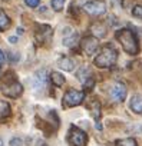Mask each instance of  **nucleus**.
Returning a JSON list of instances; mask_svg holds the SVG:
<instances>
[{
    "instance_id": "1",
    "label": "nucleus",
    "mask_w": 142,
    "mask_h": 146,
    "mask_svg": "<svg viewBox=\"0 0 142 146\" xmlns=\"http://www.w3.org/2000/svg\"><path fill=\"white\" fill-rule=\"evenodd\" d=\"M116 40L122 44L123 50L128 54H136L139 52V44H138V39L136 35L129 30V29H121L116 32Z\"/></svg>"
},
{
    "instance_id": "2",
    "label": "nucleus",
    "mask_w": 142,
    "mask_h": 146,
    "mask_svg": "<svg viewBox=\"0 0 142 146\" xmlns=\"http://www.w3.org/2000/svg\"><path fill=\"white\" fill-rule=\"evenodd\" d=\"M2 92L7 98L17 99L23 93V86L17 82V79L15 78L13 73L9 72L2 78Z\"/></svg>"
},
{
    "instance_id": "3",
    "label": "nucleus",
    "mask_w": 142,
    "mask_h": 146,
    "mask_svg": "<svg viewBox=\"0 0 142 146\" xmlns=\"http://www.w3.org/2000/svg\"><path fill=\"white\" fill-rule=\"evenodd\" d=\"M118 60V52L112 44H106L102 47V50L99 52V54L95 57V64L98 67L102 69H108L112 67Z\"/></svg>"
},
{
    "instance_id": "4",
    "label": "nucleus",
    "mask_w": 142,
    "mask_h": 146,
    "mask_svg": "<svg viewBox=\"0 0 142 146\" xmlns=\"http://www.w3.org/2000/svg\"><path fill=\"white\" fill-rule=\"evenodd\" d=\"M67 140H69V143L72 146H86L88 135L82 129H79L76 126H70L69 135H67Z\"/></svg>"
},
{
    "instance_id": "5",
    "label": "nucleus",
    "mask_w": 142,
    "mask_h": 146,
    "mask_svg": "<svg viewBox=\"0 0 142 146\" xmlns=\"http://www.w3.org/2000/svg\"><path fill=\"white\" fill-rule=\"evenodd\" d=\"M83 99H85V93L83 92L70 89L63 96V105H65V108H73V106L81 105L83 102Z\"/></svg>"
},
{
    "instance_id": "6",
    "label": "nucleus",
    "mask_w": 142,
    "mask_h": 146,
    "mask_svg": "<svg viewBox=\"0 0 142 146\" xmlns=\"http://www.w3.org/2000/svg\"><path fill=\"white\" fill-rule=\"evenodd\" d=\"M83 9L91 16H101L106 12V5L103 0H92V2H88L83 6Z\"/></svg>"
},
{
    "instance_id": "7",
    "label": "nucleus",
    "mask_w": 142,
    "mask_h": 146,
    "mask_svg": "<svg viewBox=\"0 0 142 146\" xmlns=\"http://www.w3.org/2000/svg\"><path fill=\"white\" fill-rule=\"evenodd\" d=\"M81 47L82 50L88 54V56H92L98 52L99 49V43H98V39L96 37H92V36H88V37H83L82 42H81Z\"/></svg>"
},
{
    "instance_id": "8",
    "label": "nucleus",
    "mask_w": 142,
    "mask_h": 146,
    "mask_svg": "<svg viewBox=\"0 0 142 146\" xmlns=\"http://www.w3.org/2000/svg\"><path fill=\"white\" fill-rule=\"evenodd\" d=\"M111 98L113 102H123L125 98H126V88L123 83L118 82L112 86L111 89Z\"/></svg>"
},
{
    "instance_id": "9",
    "label": "nucleus",
    "mask_w": 142,
    "mask_h": 146,
    "mask_svg": "<svg viewBox=\"0 0 142 146\" xmlns=\"http://www.w3.org/2000/svg\"><path fill=\"white\" fill-rule=\"evenodd\" d=\"M35 36H36V39H37L39 43H45V42H47L49 37L52 36V29H50L49 26H46V25L37 26Z\"/></svg>"
},
{
    "instance_id": "10",
    "label": "nucleus",
    "mask_w": 142,
    "mask_h": 146,
    "mask_svg": "<svg viewBox=\"0 0 142 146\" xmlns=\"http://www.w3.org/2000/svg\"><path fill=\"white\" fill-rule=\"evenodd\" d=\"M46 82H47V72H46L45 69L37 70V72L35 73V78H33V86H35L37 90H40V89L45 88Z\"/></svg>"
},
{
    "instance_id": "11",
    "label": "nucleus",
    "mask_w": 142,
    "mask_h": 146,
    "mask_svg": "<svg viewBox=\"0 0 142 146\" xmlns=\"http://www.w3.org/2000/svg\"><path fill=\"white\" fill-rule=\"evenodd\" d=\"M129 108L135 113H142V95H133L129 102Z\"/></svg>"
},
{
    "instance_id": "12",
    "label": "nucleus",
    "mask_w": 142,
    "mask_h": 146,
    "mask_svg": "<svg viewBox=\"0 0 142 146\" xmlns=\"http://www.w3.org/2000/svg\"><path fill=\"white\" fill-rule=\"evenodd\" d=\"M57 66H59L60 69L66 70V72H72V70L75 69V62L70 59V57H67V56H62V57H59V60H57Z\"/></svg>"
},
{
    "instance_id": "13",
    "label": "nucleus",
    "mask_w": 142,
    "mask_h": 146,
    "mask_svg": "<svg viewBox=\"0 0 142 146\" xmlns=\"http://www.w3.org/2000/svg\"><path fill=\"white\" fill-rule=\"evenodd\" d=\"M12 113V108L6 100H0V119H6Z\"/></svg>"
},
{
    "instance_id": "14",
    "label": "nucleus",
    "mask_w": 142,
    "mask_h": 146,
    "mask_svg": "<svg viewBox=\"0 0 142 146\" xmlns=\"http://www.w3.org/2000/svg\"><path fill=\"white\" fill-rule=\"evenodd\" d=\"M92 33L96 36V37H103L106 35V27L102 25V23H93L92 27H91Z\"/></svg>"
},
{
    "instance_id": "15",
    "label": "nucleus",
    "mask_w": 142,
    "mask_h": 146,
    "mask_svg": "<svg viewBox=\"0 0 142 146\" xmlns=\"http://www.w3.org/2000/svg\"><path fill=\"white\" fill-rule=\"evenodd\" d=\"M78 37H79L78 33H75V32L70 30V32H69V37H67V36L63 37V43H65V46H69V47L75 46L76 42H78Z\"/></svg>"
},
{
    "instance_id": "16",
    "label": "nucleus",
    "mask_w": 142,
    "mask_h": 146,
    "mask_svg": "<svg viewBox=\"0 0 142 146\" xmlns=\"http://www.w3.org/2000/svg\"><path fill=\"white\" fill-rule=\"evenodd\" d=\"M9 26H10V19H9V16L6 15L5 10L0 9V32L6 30Z\"/></svg>"
},
{
    "instance_id": "17",
    "label": "nucleus",
    "mask_w": 142,
    "mask_h": 146,
    "mask_svg": "<svg viewBox=\"0 0 142 146\" xmlns=\"http://www.w3.org/2000/svg\"><path fill=\"white\" fill-rule=\"evenodd\" d=\"M50 80H52V83H53L55 86H62V85L65 83L63 75H60V73H57V72H53L52 75H50Z\"/></svg>"
},
{
    "instance_id": "18",
    "label": "nucleus",
    "mask_w": 142,
    "mask_h": 146,
    "mask_svg": "<svg viewBox=\"0 0 142 146\" xmlns=\"http://www.w3.org/2000/svg\"><path fill=\"white\" fill-rule=\"evenodd\" d=\"M115 146H138V145H136V140L133 137H126V139L116 140Z\"/></svg>"
},
{
    "instance_id": "19",
    "label": "nucleus",
    "mask_w": 142,
    "mask_h": 146,
    "mask_svg": "<svg viewBox=\"0 0 142 146\" xmlns=\"http://www.w3.org/2000/svg\"><path fill=\"white\" fill-rule=\"evenodd\" d=\"M76 76H78V79L82 80V82H85L86 79H89V78H91V70H89V67H86V66L82 67V69L78 72Z\"/></svg>"
},
{
    "instance_id": "20",
    "label": "nucleus",
    "mask_w": 142,
    "mask_h": 146,
    "mask_svg": "<svg viewBox=\"0 0 142 146\" xmlns=\"http://www.w3.org/2000/svg\"><path fill=\"white\" fill-rule=\"evenodd\" d=\"M65 2H66V0H52V7H53V10L60 12V10L63 9V6H65Z\"/></svg>"
},
{
    "instance_id": "21",
    "label": "nucleus",
    "mask_w": 142,
    "mask_h": 146,
    "mask_svg": "<svg viewBox=\"0 0 142 146\" xmlns=\"http://www.w3.org/2000/svg\"><path fill=\"white\" fill-rule=\"evenodd\" d=\"M92 115L95 116V119H96V122H98V120H99V116H101V105H99V102H93Z\"/></svg>"
},
{
    "instance_id": "22",
    "label": "nucleus",
    "mask_w": 142,
    "mask_h": 146,
    "mask_svg": "<svg viewBox=\"0 0 142 146\" xmlns=\"http://www.w3.org/2000/svg\"><path fill=\"white\" fill-rule=\"evenodd\" d=\"M132 15H133L135 17L142 19V5H136V6L132 9Z\"/></svg>"
},
{
    "instance_id": "23",
    "label": "nucleus",
    "mask_w": 142,
    "mask_h": 146,
    "mask_svg": "<svg viewBox=\"0 0 142 146\" xmlns=\"http://www.w3.org/2000/svg\"><path fill=\"white\" fill-rule=\"evenodd\" d=\"M25 3H26L29 7H37L39 3H40V0H25Z\"/></svg>"
},
{
    "instance_id": "24",
    "label": "nucleus",
    "mask_w": 142,
    "mask_h": 146,
    "mask_svg": "<svg viewBox=\"0 0 142 146\" xmlns=\"http://www.w3.org/2000/svg\"><path fill=\"white\" fill-rule=\"evenodd\" d=\"M20 143H22V139H19V137H15L10 140V146H19Z\"/></svg>"
},
{
    "instance_id": "25",
    "label": "nucleus",
    "mask_w": 142,
    "mask_h": 146,
    "mask_svg": "<svg viewBox=\"0 0 142 146\" xmlns=\"http://www.w3.org/2000/svg\"><path fill=\"white\" fill-rule=\"evenodd\" d=\"M5 63V53L0 50V64H3Z\"/></svg>"
},
{
    "instance_id": "26",
    "label": "nucleus",
    "mask_w": 142,
    "mask_h": 146,
    "mask_svg": "<svg viewBox=\"0 0 142 146\" xmlns=\"http://www.w3.org/2000/svg\"><path fill=\"white\" fill-rule=\"evenodd\" d=\"M0 146H3V140L2 139H0Z\"/></svg>"
}]
</instances>
